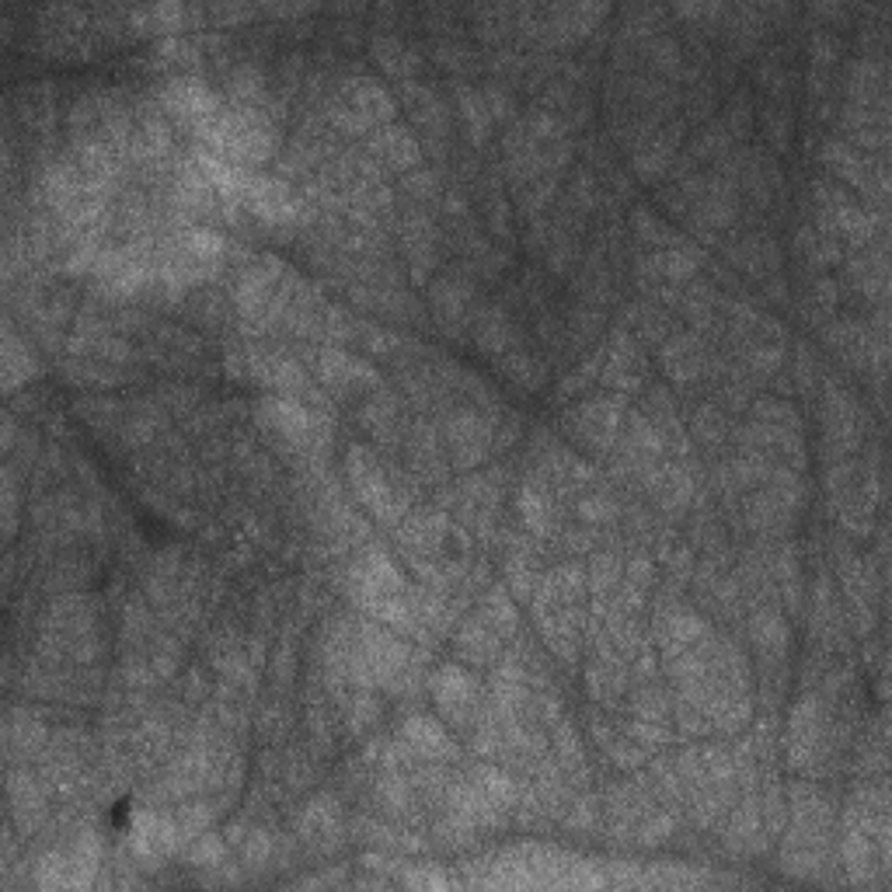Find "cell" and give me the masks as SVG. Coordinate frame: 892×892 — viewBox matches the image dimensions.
Instances as JSON below:
<instances>
[{"instance_id": "6", "label": "cell", "mask_w": 892, "mask_h": 892, "mask_svg": "<svg viewBox=\"0 0 892 892\" xmlns=\"http://www.w3.org/2000/svg\"><path fill=\"white\" fill-rule=\"evenodd\" d=\"M405 739L412 743V750L419 753V757H446V753H450V739H446V732L440 725L426 722V718L408 722Z\"/></svg>"}, {"instance_id": "7", "label": "cell", "mask_w": 892, "mask_h": 892, "mask_svg": "<svg viewBox=\"0 0 892 892\" xmlns=\"http://www.w3.org/2000/svg\"><path fill=\"white\" fill-rule=\"evenodd\" d=\"M377 150L384 161L394 164V168H408V164L419 161V143H415L405 129H387V133H380Z\"/></svg>"}, {"instance_id": "9", "label": "cell", "mask_w": 892, "mask_h": 892, "mask_svg": "<svg viewBox=\"0 0 892 892\" xmlns=\"http://www.w3.org/2000/svg\"><path fill=\"white\" fill-rule=\"evenodd\" d=\"M325 377L328 384H349V380H370V370H366L363 363H356V359L349 356H338V352H325Z\"/></svg>"}, {"instance_id": "3", "label": "cell", "mask_w": 892, "mask_h": 892, "mask_svg": "<svg viewBox=\"0 0 892 892\" xmlns=\"http://www.w3.org/2000/svg\"><path fill=\"white\" fill-rule=\"evenodd\" d=\"M248 203H251V210H255L258 217L269 220V223L290 220L293 210H297V203H293L290 192H286L279 182H272V178H255V182L248 185Z\"/></svg>"}, {"instance_id": "2", "label": "cell", "mask_w": 892, "mask_h": 892, "mask_svg": "<svg viewBox=\"0 0 892 892\" xmlns=\"http://www.w3.org/2000/svg\"><path fill=\"white\" fill-rule=\"evenodd\" d=\"M164 105H168L178 119L210 122L213 115H217V102H213V95L199 81H171L168 91H164Z\"/></svg>"}, {"instance_id": "8", "label": "cell", "mask_w": 892, "mask_h": 892, "mask_svg": "<svg viewBox=\"0 0 892 892\" xmlns=\"http://www.w3.org/2000/svg\"><path fill=\"white\" fill-rule=\"evenodd\" d=\"M136 844L143 847V854H164L175 847V826L168 819L157 816H143L140 819V833H136Z\"/></svg>"}, {"instance_id": "11", "label": "cell", "mask_w": 892, "mask_h": 892, "mask_svg": "<svg viewBox=\"0 0 892 892\" xmlns=\"http://www.w3.org/2000/svg\"><path fill=\"white\" fill-rule=\"evenodd\" d=\"M753 635H757V645L760 649H784V628L781 621H774V617H757L753 621Z\"/></svg>"}, {"instance_id": "5", "label": "cell", "mask_w": 892, "mask_h": 892, "mask_svg": "<svg viewBox=\"0 0 892 892\" xmlns=\"http://www.w3.org/2000/svg\"><path fill=\"white\" fill-rule=\"evenodd\" d=\"M262 412H265V419H269L283 436H290V440H300V436H307V429H311V415H307L297 401L272 398L262 405Z\"/></svg>"}, {"instance_id": "4", "label": "cell", "mask_w": 892, "mask_h": 892, "mask_svg": "<svg viewBox=\"0 0 892 892\" xmlns=\"http://www.w3.org/2000/svg\"><path fill=\"white\" fill-rule=\"evenodd\" d=\"M433 690H436V697H440V704L450 711V715H464V711L471 708V701H474V697H471L474 694L471 676L460 673V669H443V673L436 676Z\"/></svg>"}, {"instance_id": "12", "label": "cell", "mask_w": 892, "mask_h": 892, "mask_svg": "<svg viewBox=\"0 0 892 892\" xmlns=\"http://www.w3.org/2000/svg\"><path fill=\"white\" fill-rule=\"evenodd\" d=\"M223 858V844L213 837H206L203 844L192 851V861H199V865H217V861Z\"/></svg>"}, {"instance_id": "10", "label": "cell", "mask_w": 892, "mask_h": 892, "mask_svg": "<svg viewBox=\"0 0 892 892\" xmlns=\"http://www.w3.org/2000/svg\"><path fill=\"white\" fill-rule=\"evenodd\" d=\"M223 251V241L217 234H210V230H196V234H189V255L196 258V262H213Z\"/></svg>"}, {"instance_id": "1", "label": "cell", "mask_w": 892, "mask_h": 892, "mask_svg": "<svg viewBox=\"0 0 892 892\" xmlns=\"http://www.w3.org/2000/svg\"><path fill=\"white\" fill-rule=\"evenodd\" d=\"M210 140L237 161H262L269 154V129L251 112H227L210 119Z\"/></svg>"}]
</instances>
